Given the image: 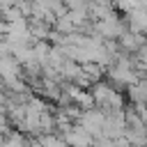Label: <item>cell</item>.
Masks as SVG:
<instances>
[{"instance_id": "cell-1", "label": "cell", "mask_w": 147, "mask_h": 147, "mask_svg": "<svg viewBox=\"0 0 147 147\" xmlns=\"http://www.w3.org/2000/svg\"><path fill=\"white\" fill-rule=\"evenodd\" d=\"M92 94H94V101H96V106L101 108V110H106V113H110V110H122L124 108V96H122V92L117 90V85L115 83H106V80H99V83H94L92 87Z\"/></svg>"}, {"instance_id": "cell-2", "label": "cell", "mask_w": 147, "mask_h": 147, "mask_svg": "<svg viewBox=\"0 0 147 147\" xmlns=\"http://www.w3.org/2000/svg\"><path fill=\"white\" fill-rule=\"evenodd\" d=\"M126 30H129V23L122 21L115 11H110L108 16L99 18V21H94V32L101 34L103 39H119Z\"/></svg>"}, {"instance_id": "cell-3", "label": "cell", "mask_w": 147, "mask_h": 147, "mask_svg": "<svg viewBox=\"0 0 147 147\" xmlns=\"http://www.w3.org/2000/svg\"><path fill=\"white\" fill-rule=\"evenodd\" d=\"M103 122H106V110H99V106H96V108H90V110H83V113H80V119H78V124H80L83 129H87L94 138L101 136Z\"/></svg>"}, {"instance_id": "cell-4", "label": "cell", "mask_w": 147, "mask_h": 147, "mask_svg": "<svg viewBox=\"0 0 147 147\" xmlns=\"http://www.w3.org/2000/svg\"><path fill=\"white\" fill-rule=\"evenodd\" d=\"M117 44H119V53H129V55H136L142 46H147V34H142V32H136V30H126L119 39H117Z\"/></svg>"}, {"instance_id": "cell-5", "label": "cell", "mask_w": 147, "mask_h": 147, "mask_svg": "<svg viewBox=\"0 0 147 147\" xmlns=\"http://www.w3.org/2000/svg\"><path fill=\"white\" fill-rule=\"evenodd\" d=\"M60 136H62L71 147H90V145L94 142V136H92L87 129H83L78 122H76L69 131H64V133H60Z\"/></svg>"}, {"instance_id": "cell-6", "label": "cell", "mask_w": 147, "mask_h": 147, "mask_svg": "<svg viewBox=\"0 0 147 147\" xmlns=\"http://www.w3.org/2000/svg\"><path fill=\"white\" fill-rule=\"evenodd\" d=\"M126 90H129V99H131L133 106H147V78L136 80Z\"/></svg>"}, {"instance_id": "cell-7", "label": "cell", "mask_w": 147, "mask_h": 147, "mask_svg": "<svg viewBox=\"0 0 147 147\" xmlns=\"http://www.w3.org/2000/svg\"><path fill=\"white\" fill-rule=\"evenodd\" d=\"M126 16H129V18H126V23H129V28H131V30L147 34V9L136 7V9H133V11H129Z\"/></svg>"}, {"instance_id": "cell-8", "label": "cell", "mask_w": 147, "mask_h": 147, "mask_svg": "<svg viewBox=\"0 0 147 147\" xmlns=\"http://www.w3.org/2000/svg\"><path fill=\"white\" fill-rule=\"evenodd\" d=\"M115 7L122 11V14H129L138 7V0H115Z\"/></svg>"}, {"instance_id": "cell-9", "label": "cell", "mask_w": 147, "mask_h": 147, "mask_svg": "<svg viewBox=\"0 0 147 147\" xmlns=\"http://www.w3.org/2000/svg\"><path fill=\"white\" fill-rule=\"evenodd\" d=\"M7 103V94H5V87H0V106Z\"/></svg>"}, {"instance_id": "cell-10", "label": "cell", "mask_w": 147, "mask_h": 147, "mask_svg": "<svg viewBox=\"0 0 147 147\" xmlns=\"http://www.w3.org/2000/svg\"><path fill=\"white\" fill-rule=\"evenodd\" d=\"M32 147H44V142H41V140H34V142H32Z\"/></svg>"}]
</instances>
